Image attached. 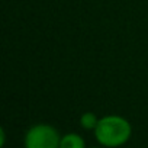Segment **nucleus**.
Returning a JSON list of instances; mask_svg holds the SVG:
<instances>
[{"instance_id":"obj_3","label":"nucleus","mask_w":148,"mask_h":148,"mask_svg":"<svg viewBox=\"0 0 148 148\" xmlns=\"http://www.w3.org/2000/svg\"><path fill=\"white\" fill-rule=\"evenodd\" d=\"M60 148H86V142L82 135L76 132H70L61 136Z\"/></svg>"},{"instance_id":"obj_5","label":"nucleus","mask_w":148,"mask_h":148,"mask_svg":"<svg viewBox=\"0 0 148 148\" xmlns=\"http://www.w3.org/2000/svg\"><path fill=\"white\" fill-rule=\"evenodd\" d=\"M0 136H2V141H0V145H2V147H5V144H6V132H5V129H3V128L0 129Z\"/></svg>"},{"instance_id":"obj_4","label":"nucleus","mask_w":148,"mask_h":148,"mask_svg":"<svg viewBox=\"0 0 148 148\" xmlns=\"http://www.w3.org/2000/svg\"><path fill=\"white\" fill-rule=\"evenodd\" d=\"M99 119L100 118H97L96 113H93V112H84L80 116V126L84 128V129H87V131H95L96 126H97V123H99Z\"/></svg>"},{"instance_id":"obj_1","label":"nucleus","mask_w":148,"mask_h":148,"mask_svg":"<svg viewBox=\"0 0 148 148\" xmlns=\"http://www.w3.org/2000/svg\"><path fill=\"white\" fill-rule=\"evenodd\" d=\"M132 126L128 119L119 115H106L99 119L95 129L97 142L105 148H118L129 141Z\"/></svg>"},{"instance_id":"obj_6","label":"nucleus","mask_w":148,"mask_h":148,"mask_svg":"<svg viewBox=\"0 0 148 148\" xmlns=\"http://www.w3.org/2000/svg\"><path fill=\"white\" fill-rule=\"evenodd\" d=\"M93 148H105V147H93Z\"/></svg>"},{"instance_id":"obj_2","label":"nucleus","mask_w":148,"mask_h":148,"mask_svg":"<svg viewBox=\"0 0 148 148\" xmlns=\"http://www.w3.org/2000/svg\"><path fill=\"white\" fill-rule=\"evenodd\" d=\"M25 148H60L61 135L48 123H36L31 126L25 135Z\"/></svg>"}]
</instances>
